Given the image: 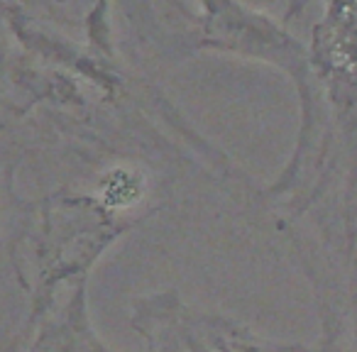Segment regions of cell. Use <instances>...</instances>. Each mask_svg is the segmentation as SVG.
I'll use <instances>...</instances> for the list:
<instances>
[{
  "label": "cell",
  "instance_id": "cell-1",
  "mask_svg": "<svg viewBox=\"0 0 357 352\" xmlns=\"http://www.w3.org/2000/svg\"><path fill=\"white\" fill-rule=\"evenodd\" d=\"M139 194H142V186H139V179L135 174L113 171L103 181V201L110 208H125V206L135 204Z\"/></svg>",
  "mask_w": 357,
  "mask_h": 352
}]
</instances>
